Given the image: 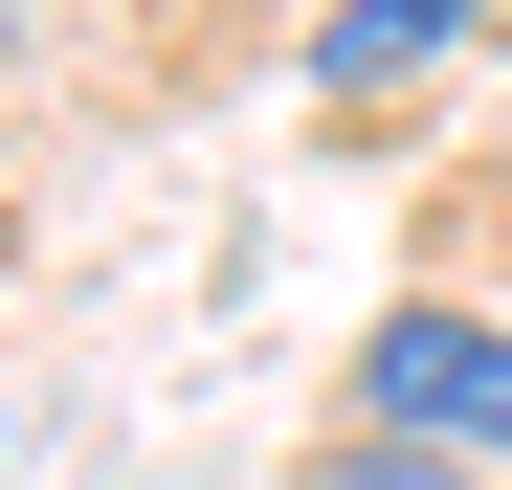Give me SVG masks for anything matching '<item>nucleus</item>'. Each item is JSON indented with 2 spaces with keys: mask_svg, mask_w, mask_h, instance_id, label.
Wrapping results in <instances>:
<instances>
[{
  "mask_svg": "<svg viewBox=\"0 0 512 490\" xmlns=\"http://www.w3.org/2000/svg\"><path fill=\"white\" fill-rule=\"evenodd\" d=\"M357 424L379 446H446V468H512V335L490 312H379L357 335Z\"/></svg>",
  "mask_w": 512,
  "mask_h": 490,
  "instance_id": "obj_1",
  "label": "nucleus"
},
{
  "mask_svg": "<svg viewBox=\"0 0 512 490\" xmlns=\"http://www.w3.org/2000/svg\"><path fill=\"white\" fill-rule=\"evenodd\" d=\"M468 23H490V0H334V23H312V90L357 112V90H401V67H446Z\"/></svg>",
  "mask_w": 512,
  "mask_h": 490,
  "instance_id": "obj_2",
  "label": "nucleus"
}]
</instances>
